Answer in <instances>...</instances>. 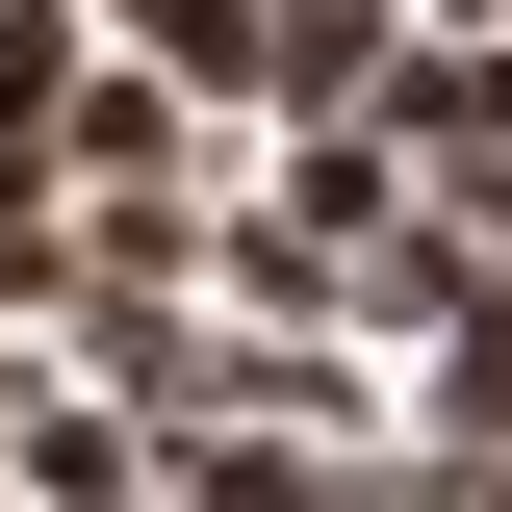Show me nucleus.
<instances>
[{
	"mask_svg": "<svg viewBox=\"0 0 512 512\" xmlns=\"http://www.w3.org/2000/svg\"><path fill=\"white\" fill-rule=\"evenodd\" d=\"M384 77V0H256V103H359Z\"/></svg>",
	"mask_w": 512,
	"mask_h": 512,
	"instance_id": "f257e3e1",
	"label": "nucleus"
},
{
	"mask_svg": "<svg viewBox=\"0 0 512 512\" xmlns=\"http://www.w3.org/2000/svg\"><path fill=\"white\" fill-rule=\"evenodd\" d=\"M128 77H180V103H205V77H256V0H128Z\"/></svg>",
	"mask_w": 512,
	"mask_h": 512,
	"instance_id": "f03ea898",
	"label": "nucleus"
},
{
	"mask_svg": "<svg viewBox=\"0 0 512 512\" xmlns=\"http://www.w3.org/2000/svg\"><path fill=\"white\" fill-rule=\"evenodd\" d=\"M384 103H410V128H461V154H512V52H410Z\"/></svg>",
	"mask_w": 512,
	"mask_h": 512,
	"instance_id": "7ed1b4c3",
	"label": "nucleus"
}]
</instances>
